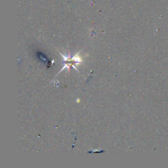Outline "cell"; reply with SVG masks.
<instances>
[{
    "label": "cell",
    "instance_id": "obj_1",
    "mask_svg": "<svg viewBox=\"0 0 168 168\" xmlns=\"http://www.w3.org/2000/svg\"><path fill=\"white\" fill-rule=\"evenodd\" d=\"M41 56H42V55H41V54H40V56H39V57H40V59H41ZM43 60H42V61H43V62H45L46 61H47V59H46L45 57H43Z\"/></svg>",
    "mask_w": 168,
    "mask_h": 168
}]
</instances>
